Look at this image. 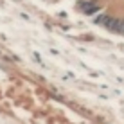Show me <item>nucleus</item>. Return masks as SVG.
Segmentation results:
<instances>
[{
    "label": "nucleus",
    "instance_id": "20e7f679",
    "mask_svg": "<svg viewBox=\"0 0 124 124\" xmlns=\"http://www.w3.org/2000/svg\"><path fill=\"white\" fill-rule=\"evenodd\" d=\"M119 34H122V36H124V18H122V25H121V31H119Z\"/></svg>",
    "mask_w": 124,
    "mask_h": 124
},
{
    "label": "nucleus",
    "instance_id": "7ed1b4c3",
    "mask_svg": "<svg viewBox=\"0 0 124 124\" xmlns=\"http://www.w3.org/2000/svg\"><path fill=\"white\" fill-rule=\"evenodd\" d=\"M108 18H110V15H108V13H97V15L93 16V23L102 25V27H104V23L108 22Z\"/></svg>",
    "mask_w": 124,
    "mask_h": 124
},
{
    "label": "nucleus",
    "instance_id": "39448f33",
    "mask_svg": "<svg viewBox=\"0 0 124 124\" xmlns=\"http://www.w3.org/2000/svg\"><path fill=\"white\" fill-rule=\"evenodd\" d=\"M34 59H36L38 63H41V58H40V54H34Z\"/></svg>",
    "mask_w": 124,
    "mask_h": 124
},
{
    "label": "nucleus",
    "instance_id": "f257e3e1",
    "mask_svg": "<svg viewBox=\"0 0 124 124\" xmlns=\"http://www.w3.org/2000/svg\"><path fill=\"white\" fill-rule=\"evenodd\" d=\"M78 9L88 16H93L101 11V4L97 0H81V2H78Z\"/></svg>",
    "mask_w": 124,
    "mask_h": 124
},
{
    "label": "nucleus",
    "instance_id": "f03ea898",
    "mask_svg": "<svg viewBox=\"0 0 124 124\" xmlns=\"http://www.w3.org/2000/svg\"><path fill=\"white\" fill-rule=\"evenodd\" d=\"M121 25H122V18H119V16H110L108 22L104 23V29H108L110 32L119 34V31H121Z\"/></svg>",
    "mask_w": 124,
    "mask_h": 124
}]
</instances>
